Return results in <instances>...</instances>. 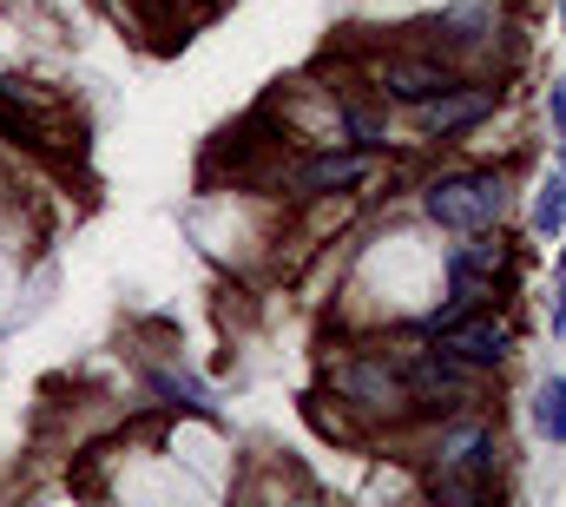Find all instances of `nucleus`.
I'll use <instances>...</instances> for the list:
<instances>
[{
  "instance_id": "obj_1",
  "label": "nucleus",
  "mask_w": 566,
  "mask_h": 507,
  "mask_svg": "<svg viewBox=\"0 0 566 507\" xmlns=\"http://www.w3.org/2000/svg\"><path fill=\"white\" fill-rule=\"evenodd\" d=\"M422 211L441 231H488V225H501L507 192H501L494 172H454V178H434V185H428Z\"/></svg>"
},
{
  "instance_id": "obj_2",
  "label": "nucleus",
  "mask_w": 566,
  "mask_h": 507,
  "mask_svg": "<svg viewBox=\"0 0 566 507\" xmlns=\"http://www.w3.org/2000/svg\"><path fill=\"white\" fill-rule=\"evenodd\" d=\"M441 350L461 363H501L507 356V330L494 317H448L441 323Z\"/></svg>"
},
{
  "instance_id": "obj_3",
  "label": "nucleus",
  "mask_w": 566,
  "mask_h": 507,
  "mask_svg": "<svg viewBox=\"0 0 566 507\" xmlns=\"http://www.w3.org/2000/svg\"><path fill=\"white\" fill-rule=\"evenodd\" d=\"M448 86H454V73L434 66V60H389V66H382V93H389V100H409V106H428V100L448 93Z\"/></svg>"
},
{
  "instance_id": "obj_4",
  "label": "nucleus",
  "mask_w": 566,
  "mask_h": 507,
  "mask_svg": "<svg viewBox=\"0 0 566 507\" xmlns=\"http://www.w3.org/2000/svg\"><path fill=\"white\" fill-rule=\"evenodd\" d=\"M494 428H481V422H468V428H454L448 442H441V468H461V475H474V482H488L494 475Z\"/></svg>"
},
{
  "instance_id": "obj_5",
  "label": "nucleus",
  "mask_w": 566,
  "mask_h": 507,
  "mask_svg": "<svg viewBox=\"0 0 566 507\" xmlns=\"http://www.w3.org/2000/svg\"><path fill=\"white\" fill-rule=\"evenodd\" d=\"M488 106H494V93H488V86H468V93H454V86H448V93H434V106L422 113V126L448 138V132L474 126V120H481Z\"/></svg>"
},
{
  "instance_id": "obj_6",
  "label": "nucleus",
  "mask_w": 566,
  "mask_h": 507,
  "mask_svg": "<svg viewBox=\"0 0 566 507\" xmlns=\"http://www.w3.org/2000/svg\"><path fill=\"white\" fill-rule=\"evenodd\" d=\"M343 395H356L363 408H389V402H402V382L389 376L382 363H356V370H343Z\"/></svg>"
},
{
  "instance_id": "obj_7",
  "label": "nucleus",
  "mask_w": 566,
  "mask_h": 507,
  "mask_svg": "<svg viewBox=\"0 0 566 507\" xmlns=\"http://www.w3.org/2000/svg\"><path fill=\"white\" fill-rule=\"evenodd\" d=\"M363 172H369V158H363V152H349V158H336V152H329V158H310V165L296 172V192H336V185H356Z\"/></svg>"
},
{
  "instance_id": "obj_8",
  "label": "nucleus",
  "mask_w": 566,
  "mask_h": 507,
  "mask_svg": "<svg viewBox=\"0 0 566 507\" xmlns=\"http://www.w3.org/2000/svg\"><path fill=\"white\" fill-rule=\"evenodd\" d=\"M534 428L547 442H566V376H547L534 389Z\"/></svg>"
},
{
  "instance_id": "obj_9",
  "label": "nucleus",
  "mask_w": 566,
  "mask_h": 507,
  "mask_svg": "<svg viewBox=\"0 0 566 507\" xmlns=\"http://www.w3.org/2000/svg\"><path fill=\"white\" fill-rule=\"evenodd\" d=\"M534 231L541 238H560L566 231V178H547L541 198H534Z\"/></svg>"
},
{
  "instance_id": "obj_10",
  "label": "nucleus",
  "mask_w": 566,
  "mask_h": 507,
  "mask_svg": "<svg viewBox=\"0 0 566 507\" xmlns=\"http://www.w3.org/2000/svg\"><path fill=\"white\" fill-rule=\"evenodd\" d=\"M547 120H554V145H560V178H566V86L547 93Z\"/></svg>"
},
{
  "instance_id": "obj_11",
  "label": "nucleus",
  "mask_w": 566,
  "mask_h": 507,
  "mask_svg": "<svg viewBox=\"0 0 566 507\" xmlns=\"http://www.w3.org/2000/svg\"><path fill=\"white\" fill-rule=\"evenodd\" d=\"M158 395H185V402H205V389L191 376H158Z\"/></svg>"
},
{
  "instance_id": "obj_12",
  "label": "nucleus",
  "mask_w": 566,
  "mask_h": 507,
  "mask_svg": "<svg viewBox=\"0 0 566 507\" xmlns=\"http://www.w3.org/2000/svg\"><path fill=\"white\" fill-rule=\"evenodd\" d=\"M554 330H566V251H560V270H554Z\"/></svg>"
},
{
  "instance_id": "obj_13",
  "label": "nucleus",
  "mask_w": 566,
  "mask_h": 507,
  "mask_svg": "<svg viewBox=\"0 0 566 507\" xmlns=\"http://www.w3.org/2000/svg\"><path fill=\"white\" fill-rule=\"evenodd\" d=\"M0 126H20V120H13V113H7V100H0ZM20 132H27V126H20Z\"/></svg>"
}]
</instances>
